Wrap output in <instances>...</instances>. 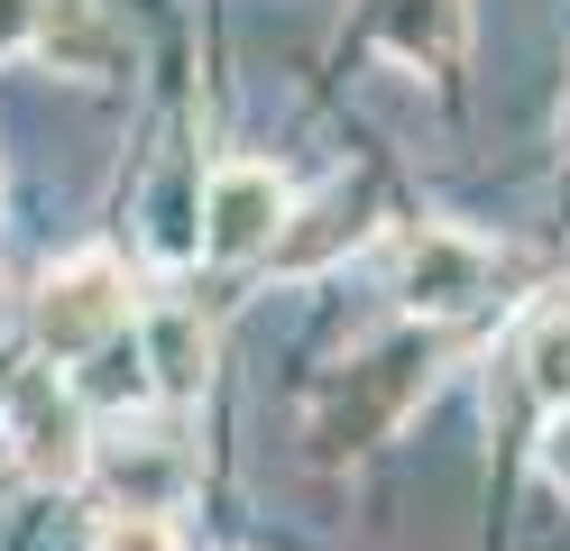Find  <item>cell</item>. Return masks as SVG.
I'll use <instances>...</instances> for the list:
<instances>
[{
  "label": "cell",
  "instance_id": "30bf717a",
  "mask_svg": "<svg viewBox=\"0 0 570 551\" xmlns=\"http://www.w3.org/2000/svg\"><path fill=\"white\" fill-rule=\"evenodd\" d=\"M543 478L570 496V414H552V423H543Z\"/></svg>",
  "mask_w": 570,
  "mask_h": 551
},
{
  "label": "cell",
  "instance_id": "6da1fadb",
  "mask_svg": "<svg viewBox=\"0 0 570 551\" xmlns=\"http://www.w3.org/2000/svg\"><path fill=\"white\" fill-rule=\"evenodd\" d=\"M129 322H138V294H129V267L111 248H83V257H65V267H47V285H38V341L56 358L111 350Z\"/></svg>",
  "mask_w": 570,
  "mask_h": 551
},
{
  "label": "cell",
  "instance_id": "9c48e42d",
  "mask_svg": "<svg viewBox=\"0 0 570 551\" xmlns=\"http://www.w3.org/2000/svg\"><path fill=\"white\" fill-rule=\"evenodd\" d=\"M38 28H47V0H0V56L38 47Z\"/></svg>",
  "mask_w": 570,
  "mask_h": 551
},
{
  "label": "cell",
  "instance_id": "5b68a950",
  "mask_svg": "<svg viewBox=\"0 0 570 551\" xmlns=\"http://www.w3.org/2000/svg\"><path fill=\"white\" fill-rule=\"evenodd\" d=\"M515 367H524V395L543 414H570V304H543L515 331Z\"/></svg>",
  "mask_w": 570,
  "mask_h": 551
},
{
  "label": "cell",
  "instance_id": "7a4b0ae2",
  "mask_svg": "<svg viewBox=\"0 0 570 551\" xmlns=\"http://www.w3.org/2000/svg\"><path fill=\"white\" fill-rule=\"evenodd\" d=\"M285 220H295V194H285L276 166H258V157L212 166V184H203V257H222V267L267 257L285 239Z\"/></svg>",
  "mask_w": 570,
  "mask_h": 551
},
{
  "label": "cell",
  "instance_id": "52a82bcc",
  "mask_svg": "<svg viewBox=\"0 0 570 551\" xmlns=\"http://www.w3.org/2000/svg\"><path fill=\"white\" fill-rule=\"evenodd\" d=\"M138 350H148V367H157V386H175V395H194L203 386V358H212V331L194 322V313H166L157 331H148V341H138Z\"/></svg>",
  "mask_w": 570,
  "mask_h": 551
},
{
  "label": "cell",
  "instance_id": "ba28073f",
  "mask_svg": "<svg viewBox=\"0 0 570 551\" xmlns=\"http://www.w3.org/2000/svg\"><path fill=\"white\" fill-rule=\"evenodd\" d=\"M92 551H185V542H175V524H166V514L120 505L111 524H101V542H92Z\"/></svg>",
  "mask_w": 570,
  "mask_h": 551
},
{
  "label": "cell",
  "instance_id": "8992f818",
  "mask_svg": "<svg viewBox=\"0 0 570 551\" xmlns=\"http://www.w3.org/2000/svg\"><path fill=\"white\" fill-rule=\"evenodd\" d=\"M38 47L65 65V73H111V56H120V37H111V19L92 10V0H47V28H38Z\"/></svg>",
  "mask_w": 570,
  "mask_h": 551
},
{
  "label": "cell",
  "instance_id": "3957f363",
  "mask_svg": "<svg viewBox=\"0 0 570 551\" xmlns=\"http://www.w3.org/2000/svg\"><path fill=\"white\" fill-rule=\"evenodd\" d=\"M10 441H19V469L47 478V488H75V478L92 469V423H83V395L75 386L28 377L10 395Z\"/></svg>",
  "mask_w": 570,
  "mask_h": 551
},
{
  "label": "cell",
  "instance_id": "277c9868",
  "mask_svg": "<svg viewBox=\"0 0 570 551\" xmlns=\"http://www.w3.org/2000/svg\"><path fill=\"white\" fill-rule=\"evenodd\" d=\"M396 294L414 313H460L488 294V248L460 239V230H414L405 239V267H396Z\"/></svg>",
  "mask_w": 570,
  "mask_h": 551
}]
</instances>
